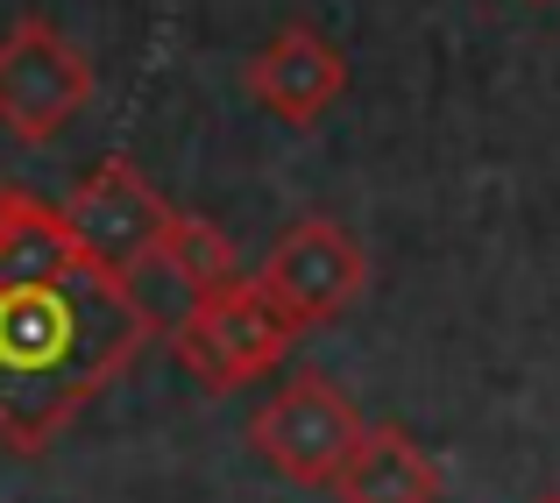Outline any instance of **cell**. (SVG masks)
Returning a JSON list of instances; mask_svg holds the SVG:
<instances>
[{
  "label": "cell",
  "mask_w": 560,
  "mask_h": 503,
  "mask_svg": "<svg viewBox=\"0 0 560 503\" xmlns=\"http://www.w3.org/2000/svg\"><path fill=\"white\" fill-rule=\"evenodd\" d=\"M150 340L128 277L71 262L43 284H0V447L36 461Z\"/></svg>",
  "instance_id": "obj_1"
},
{
  "label": "cell",
  "mask_w": 560,
  "mask_h": 503,
  "mask_svg": "<svg viewBox=\"0 0 560 503\" xmlns=\"http://www.w3.org/2000/svg\"><path fill=\"white\" fill-rule=\"evenodd\" d=\"M299 334L305 327L262 291V277H234V284H220V291L185 305V319L171 327V354H178L206 390H242V383L270 376Z\"/></svg>",
  "instance_id": "obj_2"
},
{
  "label": "cell",
  "mask_w": 560,
  "mask_h": 503,
  "mask_svg": "<svg viewBox=\"0 0 560 503\" xmlns=\"http://www.w3.org/2000/svg\"><path fill=\"white\" fill-rule=\"evenodd\" d=\"M362 411L319 369H299L277 397H262V411L248 419V447L270 461V476L299 482V490H334V476L348 468V454L362 447Z\"/></svg>",
  "instance_id": "obj_3"
},
{
  "label": "cell",
  "mask_w": 560,
  "mask_h": 503,
  "mask_svg": "<svg viewBox=\"0 0 560 503\" xmlns=\"http://www.w3.org/2000/svg\"><path fill=\"white\" fill-rule=\"evenodd\" d=\"M85 107H93V57L43 14H22L0 36V128L28 150H43Z\"/></svg>",
  "instance_id": "obj_4"
},
{
  "label": "cell",
  "mask_w": 560,
  "mask_h": 503,
  "mask_svg": "<svg viewBox=\"0 0 560 503\" xmlns=\"http://www.w3.org/2000/svg\"><path fill=\"white\" fill-rule=\"evenodd\" d=\"M57 213H65L71 256L93 262V270H107V277H128V284H136V270L156 256V242H164L171 206L156 199V185H150L136 164H128V156H114V164L85 171L79 191H71Z\"/></svg>",
  "instance_id": "obj_5"
},
{
  "label": "cell",
  "mask_w": 560,
  "mask_h": 503,
  "mask_svg": "<svg viewBox=\"0 0 560 503\" xmlns=\"http://www.w3.org/2000/svg\"><path fill=\"white\" fill-rule=\"evenodd\" d=\"M256 277L299 327H327V319H341L348 305L362 299L370 256H362V242L341 227V220L305 213V220H291V227L270 242V256H262Z\"/></svg>",
  "instance_id": "obj_6"
},
{
  "label": "cell",
  "mask_w": 560,
  "mask_h": 503,
  "mask_svg": "<svg viewBox=\"0 0 560 503\" xmlns=\"http://www.w3.org/2000/svg\"><path fill=\"white\" fill-rule=\"evenodd\" d=\"M248 93H256L262 107L277 114V121L313 128L319 114H327L334 100L348 93V57L334 50L319 28L291 22V28H277V36L262 43L256 57H248Z\"/></svg>",
  "instance_id": "obj_7"
},
{
  "label": "cell",
  "mask_w": 560,
  "mask_h": 503,
  "mask_svg": "<svg viewBox=\"0 0 560 503\" xmlns=\"http://www.w3.org/2000/svg\"><path fill=\"white\" fill-rule=\"evenodd\" d=\"M341 503H440V468L405 425H370L348 468L334 476Z\"/></svg>",
  "instance_id": "obj_8"
},
{
  "label": "cell",
  "mask_w": 560,
  "mask_h": 503,
  "mask_svg": "<svg viewBox=\"0 0 560 503\" xmlns=\"http://www.w3.org/2000/svg\"><path fill=\"white\" fill-rule=\"evenodd\" d=\"M71 262L79 256H71L65 213L22 185H0V284H43V277H65Z\"/></svg>",
  "instance_id": "obj_9"
},
{
  "label": "cell",
  "mask_w": 560,
  "mask_h": 503,
  "mask_svg": "<svg viewBox=\"0 0 560 503\" xmlns=\"http://www.w3.org/2000/svg\"><path fill=\"white\" fill-rule=\"evenodd\" d=\"M142 270H164L185 299H206V291H220V284H234V277H242V256H234V242L213 227V220L171 213L164 220V242H156V256L142 262Z\"/></svg>",
  "instance_id": "obj_10"
},
{
  "label": "cell",
  "mask_w": 560,
  "mask_h": 503,
  "mask_svg": "<svg viewBox=\"0 0 560 503\" xmlns=\"http://www.w3.org/2000/svg\"><path fill=\"white\" fill-rule=\"evenodd\" d=\"M539 503H560V490H547V496H539Z\"/></svg>",
  "instance_id": "obj_11"
}]
</instances>
